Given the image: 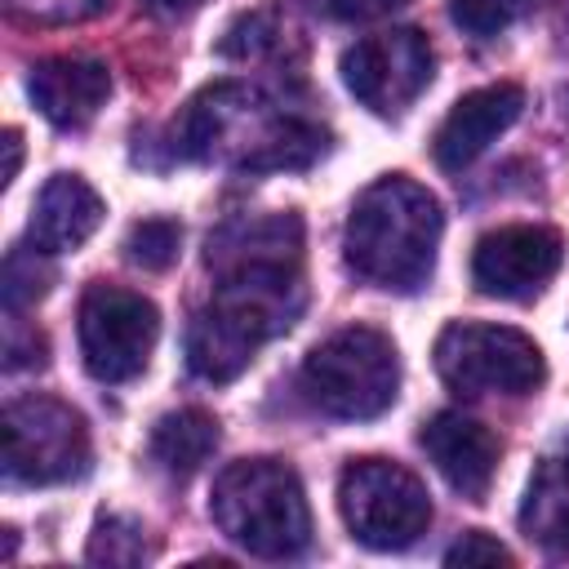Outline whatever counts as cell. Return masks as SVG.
I'll return each mask as SVG.
<instances>
[{"mask_svg": "<svg viewBox=\"0 0 569 569\" xmlns=\"http://www.w3.org/2000/svg\"><path fill=\"white\" fill-rule=\"evenodd\" d=\"M565 462H569V449H565Z\"/></svg>", "mask_w": 569, "mask_h": 569, "instance_id": "27", "label": "cell"}, {"mask_svg": "<svg viewBox=\"0 0 569 569\" xmlns=\"http://www.w3.org/2000/svg\"><path fill=\"white\" fill-rule=\"evenodd\" d=\"M431 76H436V53L418 27L373 31L342 53V80L373 116L409 111L418 93L431 84Z\"/></svg>", "mask_w": 569, "mask_h": 569, "instance_id": "10", "label": "cell"}, {"mask_svg": "<svg viewBox=\"0 0 569 569\" xmlns=\"http://www.w3.org/2000/svg\"><path fill=\"white\" fill-rule=\"evenodd\" d=\"M4 4H9L13 18L53 27V22H80V18H93L107 0H4Z\"/></svg>", "mask_w": 569, "mask_h": 569, "instance_id": "22", "label": "cell"}, {"mask_svg": "<svg viewBox=\"0 0 569 569\" xmlns=\"http://www.w3.org/2000/svg\"><path fill=\"white\" fill-rule=\"evenodd\" d=\"M533 9V0H449V13L453 22L467 31V36H498L507 31L516 18H525Z\"/></svg>", "mask_w": 569, "mask_h": 569, "instance_id": "21", "label": "cell"}, {"mask_svg": "<svg viewBox=\"0 0 569 569\" xmlns=\"http://www.w3.org/2000/svg\"><path fill=\"white\" fill-rule=\"evenodd\" d=\"M80 356L98 382H129L147 369L160 311L151 298L120 289V284H89L80 298Z\"/></svg>", "mask_w": 569, "mask_h": 569, "instance_id": "9", "label": "cell"}, {"mask_svg": "<svg viewBox=\"0 0 569 569\" xmlns=\"http://www.w3.org/2000/svg\"><path fill=\"white\" fill-rule=\"evenodd\" d=\"M147 556H151V542H147V529L138 520H124V516L98 520V529L89 538L93 565H142Z\"/></svg>", "mask_w": 569, "mask_h": 569, "instance_id": "19", "label": "cell"}, {"mask_svg": "<svg viewBox=\"0 0 569 569\" xmlns=\"http://www.w3.org/2000/svg\"><path fill=\"white\" fill-rule=\"evenodd\" d=\"M89 471L84 418L49 396L4 405V476L18 485H67Z\"/></svg>", "mask_w": 569, "mask_h": 569, "instance_id": "8", "label": "cell"}, {"mask_svg": "<svg viewBox=\"0 0 569 569\" xmlns=\"http://www.w3.org/2000/svg\"><path fill=\"white\" fill-rule=\"evenodd\" d=\"M53 284V267L44 258V249H9L4 258V307L9 311H22L31 302H40Z\"/></svg>", "mask_w": 569, "mask_h": 569, "instance_id": "18", "label": "cell"}, {"mask_svg": "<svg viewBox=\"0 0 569 569\" xmlns=\"http://www.w3.org/2000/svg\"><path fill=\"white\" fill-rule=\"evenodd\" d=\"M102 222V196L80 173H53L31 209V244L44 253L80 249Z\"/></svg>", "mask_w": 569, "mask_h": 569, "instance_id": "15", "label": "cell"}, {"mask_svg": "<svg viewBox=\"0 0 569 569\" xmlns=\"http://www.w3.org/2000/svg\"><path fill=\"white\" fill-rule=\"evenodd\" d=\"M213 525L262 560H289L311 542V511L302 480L280 458H240L218 471L209 498Z\"/></svg>", "mask_w": 569, "mask_h": 569, "instance_id": "4", "label": "cell"}, {"mask_svg": "<svg viewBox=\"0 0 569 569\" xmlns=\"http://www.w3.org/2000/svg\"><path fill=\"white\" fill-rule=\"evenodd\" d=\"M560 262H565V240L551 227L520 222V227H498L476 240L471 280L489 298L529 302L551 284Z\"/></svg>", "mask_w": 569, "mask_h": 569, "instance_id": "11", "label": "cell"}, {"mask_svg": "<svg viewBox=\"0 0 569 569\" xmlns=\"http://www.w3.org/2000/svg\"><path fill=\"white\" fill-rule=\"evenodd\" d=\"M565 4H569V0H565Z\"/></svg>", "mask_w": 569, "mask_h": 569, "instance_id": "28", "label": "cell"}, {"mask_svg": "<svg viewBox=\"0 0 569 569\" xmlns=\"http://www.w3.org/2000/svg\"><path fill=\"white\" fill-rule=\"evenodd\" d=\"M18 160H22V138H18V129H9L4 133V173H0L4 187L18 178Z\"/></svg>", "mask_w": 569, "mask_h": 569, "instance_id": "25", "label": "cell"}, {"mask_svg": "<svg viewBox=\"0 0 569 569\" xmlns=\"http://www.w3.org/2000/svg\"><path fill=\"white\" fill-rule=\"evenodd\" d=\"M529 538H538L547 551L556 556H569V462H547L533 485H529V498H525V511H520Z\"/></svg>", "mask_w": 569, "mask_h": 569, "instance_id": "17", "label": "cell"}, {"mask_svg": "<svg viewBox=\"0 0 569 569\" xmlns=\"http://www.w3.org/2000/svg\"><path fill=\"white\" fill-rule=\"evenodd\" d=\"M182 249V227L173 218H142L133 222L129 240H124V253L129 262L147 267V271H164Z\"/></svg>", "mask_w": 569, "mask_h": 569, "instance_id": "20", "label": "cell"}, {"mask_svg": "<svg viewBox=\"0 0 569 569\" xmlns=\"http://www.w3.org/2000/svg\"><path fill=\"white\" fill-rule=\"evenodd\" d=\"M418 440H422L427 458L436 462V471L449 480V489H458L471 502H480L489 493L493 471H498V440L489 427H480L467 413L445 409L422 427Z\"/></svg>", "mask_w": 569, "mask_h": 569, "instance_id": "13", "label": "cell"}, {"mask_svg": "<svg viewBox=\"0 0 569 569\" xmlns=\"http://www.w3.org/2000/svg\"><path fill=\"white\" fill-rule=\"evenodd\" d=\"M520 111H525L520 84H485V89L462 93L436 129V142H431L436 164L449 173L467 169L476 156H485V147L498 133H507L520 120Z\"/></svg>", "mask_w": 569, "mask_h": 569, "instance_id": "12", "label": "cell"}, {"mask_svg": "<svg viewBox=\"0 0 569 569\" xmlns=\"http://www.w3.org/2000/svg\"><path fill=\"white\" fill-rule=\"evenodd\" d=\"M329 133L302 116L267 111L258 93L244 84H213L187 102L173 124L169 151L178 160H213L227 156L236 169H307L325 156Z\"/></svg>", "mask_w": 569, "mask_h": 569, "instance_id": "2", "label": "cell"}, {"mask_svg": "<svg viewBox=\"0 0 569 569\" xmlns=\"http://www.w3.org/2000/svg\"><path fill=\"white\" fill-rule=\"evenodd\" d=\"M440 231V200L422 182L387 173L369 182L347 213V267L378 289L413 293L431 280Z\"/></svg>", "mask_w": 569, "mask_h": 569, "instance_id": "3", "label": "cell"}, {"mask_svg": "<svg viewBox=\"0 0 569 569\" xmlns=\"http://www.w3.org/2000/svg\"><path fill=\"white\" fill-rule=\"evenodd\" d=\"M213 298L187 325V369L231 382L302 311V222L293 213L236 218L209 236Z\"/></svg>", "mask_w": 569, "mask_h": 569, "instance_id": "1", "label": "cell"}, {"mask_svg": "<svg viewBox=\"0 0 569 569\" xmlns=\"http://www.w3.org/2000/svg\"><path fill=\"white\" fill-rule=\"evenodd\" d=\"M213 449H218V418L204 409H178L151 427V458L173 480L196 476L213 458Z\"/></svg>", "mask_w": 569, "mask_h": 569, "instance_id": "16", "label": "cell"}, {"mask_svg": "<svg viewBox=\"0 0 569 569\" xmlns=\"http://www.w3.org/2000/svg\"><path fill=\"white\" fill-rule=\"evenodd\" d=\"M156 13H164V18H182V13H191V9H200L204 0H147Z\"/></svg>", "mask_w": 569, "mask_h": 569, "instance_id": "26", "label": "cell"}, {"mask_svg": "<svg viewBox=\"0 0 569 569\" xmlns=\"http://www.w3.org/2000/svg\"><path fill=\"white\" fill-rule=\"evenodd\" d=\"M338 511L356 542L373 551H405L431 525L427 485L387 458H356L338 476Z\"/></svg>", "mask_w": 569, "mask_h": 569, "instance_id": "6", "label": "cell"}, {"mask_svg": "<svg viewBox=\"0 0 569 569\" xmlns=\"http://www.w3.org/2000/svg\"><path fill=\"white\" fill-rule=\"evenodd\" d=\"M436 373L458 396H529L547 378L538 342L511 325L458 320L436 338Z\"/></svg>", "mask_w": 569, "mask_h": 569, "instance_id": "7", "label": "cell"}, {"mask_svg": "<svg viewBox=\"0 0 569 569\" xmlns=\"http://www.w3.org/2000/svg\"><path fill=\"white\" fill-rule=\"evenodd\" d=\"M298 387L311 409L338 422H369L400 396V356L382 329L347 325L311 347Z\"/></svg>", "mask_w": 569, "mask_h": 569, "instance_id": "5", "label": "cell"}, {"mask_svg": "<svg viewBox=\"0 0 569 569\" xmlns=\"http://www.w3.org/2000/svg\"><path fill=\"white\" fill-rule=\"evenodd\" d=\"M405 4L409 0H311V9L320 18H333V22H373V18H387Z\"/></svg>", "mask_w": 569, "mask_h": 569, "instance_id": "24", "label": "cell"}, {"mask_svg": "<svg viewBox=\"0 0 569 569\" xmlns=\"http://www.w3.org/2000/svg\"><path fill=\"white\" fill-rule=\"evenodd\" d=\"M445 560H449V565H511V551H507L498 538L471 529V533H462V538L445 551Z\"/></svg>", "mask_w": 569, "mask_h": 569, "instance_id": "23", "label": "cell"}, {"mask_svg": "<svg viewBox=\"0 0 569 569\" xmlns=\"http://www.w3.org/2000/svg\"><path fill=\"white\" fill-rule=\"evenodd\" d=\"M27 89L49 124L84 129L111 93V71L98 58H44L31 67Z\"/></svg>", "mask_w": 569, "mask_h": 569, "instance_id": "14", "label": "cell"}]
</instances>
